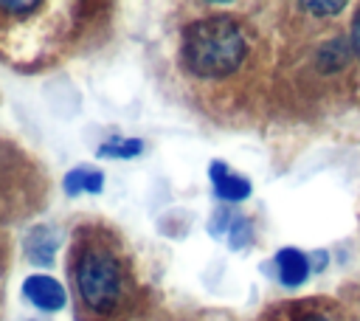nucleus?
<instances>
[{
	"instance_id": "obj_1",
	"label": "nucleus",
	"mask_w": 360,
	"mask_h": 321,
	"mask_svg": "<svg viewBox=\"0 0 360 321\" xmlns=\"http://www.w3.org/2000/svg\"><path fill=\"white\" fill-rule=\"evenodd\" d=\"M70 282L79 307L87 315H112L127 296V270L115 248L98 234L76 237L70 256Z\"/></svg>"
},
{
	"instance_id": "obj_2",
	"label": "nucleus",
	"mask_w": 360,
	"mask_h": 321,
	"mask_svg": "<svg viewBox=\"0 0 360 321\" xmlns=\"http://www.w3.org/2000/svg\"><path fill=\"white\" fill-rule=\"evenodd\" d=\"M245 54V31L233 17H202L183 31V62L200 79H219L233 73Z\"/></svg>"
},
{
	"instance_id": "obj_3",
	"label": "nucleus",
	"mask_w": 360,
	"mask_h": 321,
	"mask_svg": "<svg viewBox=\"0 0 360 321\" xmlns=\"http://www.w3.org/2000/svg\"><path fill=\"white\" fill-rule=\"evenodd\" d=\"M42 200V172L11 138L0 135V225L31 217L34 211H39Z\"/></svg>"
},
{
	"instance_id": "obj_4",
	"label": "nucleus",
	"mask_w": 360,
	"mask_h": 321,
	"mask_svg": "<svg viewBox=\"0 0 360 321\" xmlns=\"http://www.w3.org/2000/svg\"><path fill=\"white\" fill-rule=\"evenodd\" d=\"M22 293H25V298L34 304V307H39V310H59V307H65V301H68V296H65V287L56 282V279H51V276H28L25 279V284H22Z\"/></svg>"
},
{
	"instance_id": "obj_5",
	"label": "nucleus",
	"mask_w": 360,
	"mask_h": 321,
	"mask_svg": "<svg viewBox=\"0 0 360 321\" xmlns=\"http://www.w3.org/2000/svg\"><path fill=\"white\" fill-rule=\"evenodd\" d=\"M211 183H214V191H217L222 200H245V197L250 194V180L233 175V172H231L225 163H219V160L211 163Z\"/></svg>"
},
{
	"instance_id": "obj_6",
	"label": "nucleus",
	"mask_w": 360,
	"mask_h": 321,
	"mask_svg": "<svg viewBox=\"0 0 360 321\" xmlns=\"http://www.w3.org/2000/svg\"><path fill=\"white\" fill-rule=\"evenodd\" d=\"M276 268H278L281 284H287V287H298V284H304L307 276H309V262H307V256H304L298 248H284V251H278Z\"/></svg>"
},
{
	"instance_id": "obj_7",
	"label": "nucleus",
	"mask_w": 360,
	"mask_h": 321,
	"mask_svg": "<svg viewBox=\"0 0 360 321\" xmlns=\"http://www.w3.org/2000/svg\"><path fill=\"white\" fill-rule=\"evenodd\" d=\"M104 189V175L98 169H90V166H76L65 175V191L68 194H82V191H90V194H98Z\"/></svg>"
},
{
	"instance_id": "obj_8",
	"label": "nucleus",
	"mask_w": 360,
	"mask_h": 321,
	"mask_svg": "<svg viewBox=\"0 0 360 321\" xmlns=\"http://www.w3.org/2000/svg\"><path fill=\"white\" fill-rule=\"evenodd\" d=\"M25 251H28V256H31L37 265H51V262H53V253H56V237H53V231L45 228V225H37V228L28 234Z\"/></svg>"
},
{
	"instance_id": "obj_9",
	"label": "nucleus",
	"mask_w": 360,
	"mask_h": 321,
	"mask_svg": "<svg viewBox=\"0 0 360 321\" xmlns=\"http://www.w3.org/2000/svg\"><path fill=\"white\" fill-rule=\"evenodd\" d=\"M346 59H349V42H346V39H329V42H323L321 51H318V68L326 70V73L343 68Z\"/></svg>"
},
{
	"instance_id": "obj_10",
	"label": "nucleus",
	"mask_w": 360,
	"mask_h": 321,
	"mask_svg": "<svg viewBox=\"0 0 360 321\" xmlns=\"http://www.w3.org/2000/svg\"><path fill=\"white\" fill-rule=\"evenodd\" d=\"M141 149H143V141L138 138H112L98 146V158H135L141 155Z\"/></svg>"
},
{
	"instance_id": "obj_11",
	"label": "nucleus",
	"mask_w": 360,
	"mask_h": 321,
	"mask_svg": "<svg viewBox=\"0 0 360 321\" xmlns=\"http://www.w3.org/2000/svg\"><path fill=\"white\" fill-rule=\"evenodd\" d=\"M248 234H250V231H248V220L236 214V220H233V225H231V234H228V237H231V248H239V245H245Z\"/></svg>"
},
{
	"instance_id": "obj_12",
	"label": "nucleus",
	"mask_w": 360,
	"mask_h": 321,
	"mask_svg": "<svg viewBox=\"0 0 360 321\" xmlns=\"http://www.w3.org/2000/svg\"><path fill=\"white\" fill-rule=\"evenodd\" d=\"M307 11H315V14H338L343 8V3H304Z\"/></svg>"
},
{
	"instance_id": "obj_13",
	"label": "nucleus",
	"mask_w": 360,
	"mask_h": 321,
	"mask_svg": "<svg viewBox=\"0 0 360 321\" xmlns=\"http://www.w3.org/2000/svg\"><path fill=\"white\" fill-rule=\"evenodd\" d=\"M352 51L360 56V8L354 14V20H352Z\"/></svg>"
},
{
	"instance_id": "obj_14",
	"label": "nucleus",
	"mask_w": 360,
	"mask_h": 321,
	"mask_svg": "<svg viewBox=\"0 0 360 321\" xmlns=\"http://www.w3.org/2000/svg\"><path fill=\"white\" fill-rule=\"evenodd\" d=\"M295 321H329V318H323L321 313H304V315H298Z\"/></svg>"
}]
</instances>
